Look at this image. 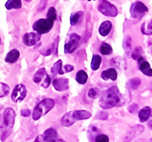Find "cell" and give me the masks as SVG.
Instances as JSON below:
<instances>
[{
    "instance_id": "31",
    "label": "cell",
    "mask_w": 152,
    "mask_h": 142,
    "mask_svg": "<svg viewBox=\"0 0 152 142\" xmlns=\"http://www.w3.org/2000/svg\"><path fill=\"white\" fill-rule=\"evenodd\" d=\"M129 84H130V87H131V88L132 89V90H136L141 84L140 78H132V79L130 81Z\"/></svg>"
},
{
    "instance_id": "39",
    "label": "cell",
    "mask_w": 152,
    "mask_h": 142,
    "mask_svg": "<svg viewBox=\"0 0 152 142\" xmlns=\"http://www.w3.org/2000/svg\"><path fill=\"white\" fill-rule=\"evenodd\" d=\"M65 68V70H66L67 72H71V71H72L73 70H74V67H73L72 66H71V65H66V66H64Z\"/></svg>"
},
{
    "instance_id": "42",
    "label": "cell",
    "mask_w": 152,
    "mask_h": 142,
    "mask_svg": "<svg viewBox=\"0 0 152 142\" xmlns=\"http://www.w3.org/2000/svg\"><path fill=\"white\" fill-rule=\"evenodd\" d=\"M0 44H1V38H0Z\"/></svg>"
},
{
    "instance_id": "26",
    "label": "cell",
    "mask_w": 152,
    "mask_h": 142,
    "mask_svg": "<svg viewBox=\"0 0 152 142\" xmlns=\"http://www.w3.org/2000/svg\"><path fill=\"white\" fill-rule=\"evenodd\" d=\"M10 87L6 84L0 82V97H4L9 94Z\"/></svg>"
},
{
    "instance_id": "15",
    "label": "cell",
    "mask_w": 152,
    "mask_h": 142,
    "mask_svg": "<svg viewBox=\"0 0 152 142\" xmlns=\"http://www.w3.org/2000/svg\"><path fill=\"white\" fill-rule=\"evenodd\" d=\"M75 122L76 120L73 117L72 111V112H69V113H67L66 114H65L64 116H62V119H61V124H62V126L70 127Z\"/></svg>"
},
{
    "instance_id": "13",
    "label": "cell",
    "mask_w": 152,
    "mask_h": 142,
    "mask_svg": "<svg viewBox=\"0 0 152 142\" xmlns=\"http://www.w3.org/2000/svg\"><path fill=\"white\" fill-rule=\"evenodd\" d=\"M138 64H139L138 67H139L140 71L143 73L144 75H147V76L148 77H151V68L149 63H148L147 61L144 60V58L142 57V56L139 58V59H138Z\"/></svg>"
},
{
    "instance_id": "37",
    "label": "cell",
    "mask_w": 152,
    "mask_h": 142,
    "mask_svg": "<svg viewBox=\"0 0 152 142\" xmlns=\"http://www.w3.org/2000/svg\"><path fill=\"white\" fill-rule=\"evenodd\" d=\"M138 106L137 105V104H132V105H131V106H129L128 107V110L129 113H135L138 111Z\"/></svg>"
},
{
    "instance_id": "19",
    "label": "cell",
    "mask_w": 152,
    "mask_h": 142,
    "mask_svg": "<svg viewBox=\"0 0 152 142\" xmlns=\"http://www.w3.org/2000/svg\"><path fill=\"white\" fill-rule=\"evenodd\" d=\"M112 28V23L110 21H105L100 24L99 28V33L101 36H106L109 34Z\"/></svg>"
},
{
    "instance_id": "43",
    "label": "cell",
    "mask_w": 152,
    "mask_h": 142,
    "mask_svg": "<svg viewBox=\"0 0 152 142\" xmlns=\"http://www.w3.org/2000/svg\"><path fill=\"white\" fill-rule=\"evenodd\" d=\"M88 1H91V0H88Z\"/></svg>"
},
{
    "instance_id": "18",
    "label": "cell",
    "mask_w": 152,
    "mask_h": 142,
    "mask_svg": "<svg viewBox=\"0 0 152 142\" xmlns=\"http://www.w3.org/2000/svg\"><path fill=\"white\" fill-rule=\"evenodd\" d=\"M101 78L102 79L107 80L111 79L112 81H116V78H117V72L115 70V68H108V69L105 70V71H103L101 73Z\"/></svg>"
},
{
    "instance_id": "24",
    "label": "cell",
    "mask_w": 152,
    "mask_h": 142,
    "mask_svg": "<svg viewBox=\"0 0 152 142\" xmlns=\"http://www.w3.org/2000/svg\"><path fill=\"white\" fill-rule=\"evenodd\" d=\"M101 57L98 55H94L92 58L91 63V67L94 71H96L100 68V63H101Z\"/></svg>"
},
{
    "instance_id": "5",
    "label": "cell",
    "mask_w": 152,
    "mask_h": 142,
    "mask_svg": "<svg viewBox=\"0 0 152 142\" xmlns=\"http://www.w3.org/2000/svg\"><path fill=\"white\" fill-rule=\"evenodd\" d=\"M54 21L51 20L46 19V18H40L37 20L33 24L34 31L37 32L40 34H43V33H47L50 31V30L52 29L53 27Z\"/></svg>"
},
{
    "instance_id": "7",
    "label": "cell",
    "mask_w": 152,
    "mask_h": 142,
    "mask_svg": "<svg viewBox=\"0 0 152 142\" xmlns=\"http://www.w3.org/2000/svg\"><path fill=\"white\" fill-rule=\"evenodd\" d=\"M148 9L147 6L141 2H134L130 8L131 16L133 18H135L138 21L145 15V14L148 12Z\"/></svg>"
},
{
    "instance_id": "8",
    "label": "cell",
    "mask_w": 152,
    "mask_h": 142,
    "mask_svg": "<svg viewBox=\"0 0 152 142\" xmlns=\"http://www.w3.org/2000/svg\"><path fill=\"white\" fill-rule=\"evenodd\" d=\"M81 37L76 33H71L69 39L65 44V53H72L81 44Z\"/></svg>"
},
{
    "instance_id": "21",
    "label": "cell",
    "mask_w": 152,
    "mask_h": 142,
    "mask_svg": "<svg viewBox=\"0 0 152 142\" xmlns=\"http://www.w3.org/2000/svg\"><path fill=\"white\" fill-rule=\"evenodd\" d=\"M5 6L8 10H11L12 9H18L21 8L22 3H21V0H8Z\"/></svg>"
},
{
    "instance_id": "40",
    "label": "cell",
    "mask_w": 152,
    "mask_h": 142,
    "mask_svg": "<svg viewBox=\"0 0 152 142\" xmlns=\"http://www.w3.org/2000/svg\"><path fill=\"white\" fill-rule=\"evenodd\" d=\"M57 142H65V141L63 140H61V139H59V140L57 141Z\"/></svg>"
},
{
    "instance_id": "38",
    "label": "cell",
    "mask_w": 152,
    "mask_h": 142,
    "mask_svg": "<svg viewBox=\"0 0 152 142\" xmlns=\"http://www.w3.org/2000/svg\"><path fill=\"white\" fill-rule=\"evenodd\" d=\"M21 115L22 116H24V117H28L31 115V110L28 109H22L21 111Z\"/></svg>"
},
{
    "instance_id": "36",
    "label": "cell",
    "mask_w": 152,
    "mask_h": 142,
    "mask_svg": "<svg viewBox=\"0 0 152 142\" xmlns=\"http://www.w3.org/2000/svg\"><path fill=\"white\" fill-rule=\"evenodd\" d=\"M107 118H108V113H106V112H100L96 117V119H97L101 120H107Z\"/></svg>"
},
{
    "instance_id": "23",
    "label": "cell",
    "mask_w": 152,
    "mask_h": 142,
    "mask_svg": "<svg viewBox=\"0 0 152 142\" xmlns=\"http://www.w3.org/2000/svg\"><path fill=\"white\" fill-rule=\"evenodd\" d=\"M62 62L61 59L58 60L56 63H55V64L53 65L52 68H51V72L53 74V75H63L64 74V71H62Z\"/></svg>"
},
{
    "instance_id": "20",
    "label": "cell",
    "mask_w": 152,
    "mask_h": 142,
    "mask_svg": "<svg viewBox=\"0 0 152 142\" xmlns=\"http://www.w3.org/2000/svg\"><path fill=\"white\" fill-rule=\"evenodd\" d=\"M151 109L150 106H145L141 109L138 113V117L141 122H145L151 117Z\"/></svg>"
},
{
    "instance_id": "41",
    "label": "cell",
    "mask_w": 152,
    "mask_h": 142,
    "mask_svg": "<svg viewBox=\"0 0 152 142\" xmlns=\"http://www.w3.org/2000/svg\"><path fill=\"white\" fill-rule=\"evenodd\" d=\"M24 1H25V2H30L31 0H24Z\"/></svg>"
},
{
    "instance_id": "34",
    "label": "cell",
    "mask_w": 152,
    "mask_h": 142,
    "mask_svg": "<svg viewBox=\"0 0 152 142\" xmlns=\"http://www.w3.org/2000/svg\"><path fill=\"white\" fill-rule=\"evenodd\" d=\"M47 2H48V0H41L40 2V4L38 5L37 7V11L38 12H43L44 9H45L46 6L47 5Z\"/></svg>"
},
{
    "instance_id": "16",
    "label": "cell",
    "mask_w": 152,
    "mask_h": 142,
    "mask_svg": "<svg viewBox=\"0 0 152 142\" xmlns=\"http://www.w3.org/2000/svg\"><path fill=\"white\" fill-rule=\"evenodd\" d=\"M144 130V127L141 126V125H137V126L133 127L131 129V132H128L127 135L125 136L124 141L123 142H128L131 141L132 139L134 138L135 135H138V133H140Z\"/></svg>"
},
{
    "instance_id": "9",
    "label": "cell",
    "mask_w": 152,
    "mask_h": 142,
    "mask_svg": "<svg viewBox=\"0 0 152 142\" xmlns=\"http://www.w3.org/2000/svg\"><path fill=\"white\" fill-rule=\"evenodd\" d=\"M27 95L26 87L22 84H19L15 87L12 94V100L15 103H19L25 98Z\"/></svg>"
},
{
    "instance_id": "14",
    "label": "cell",
    "mask_w": 152,
    "mask_h": 142,
    "mask_svg": "<svg viewBox=\"0 0 152 142\" xmlns=\"http://www.w3.org/2000/svg\"><path fill=\"white\" fill-rule=\"evenodd\" d=\"M72 116L76 121L85 120L91 117V113L86 110H75L72 111Z\"/></svg>"
},
{
    "instance_id": "35",
    "label": "cell",
    "mask_w": 152,
    "mask_h": 142,
    "mask_svg": "<svg viewBox=\"0 0 152 142\" xmlns=\"http://www.w3.org/2000/svg\"><path fill=\"white\" fill-rule=\"evenodd\" d=\"M53 48H54L53 44H52V46H50V47H49L48 49H47V50H45L40 51V53H41L42 55H45V56H47V55H50V54L52 53L53 49Z\"/></svg>"
},
{
    "instance_id": "33",
    "label": "cell",
    "mask_w": 152,
    "mask_h": 142,
    "mask_svg": "<svg viewBox=\"0 0 152 142\" xmlns=\"http://www.w3.org/2000/svg\"><path fill=\"white\" fill-rule=\"evenodd\" d=\"M95 142H109V137L106 135H99L95 138Z\"/></svg>"
},
{
    "instance_id": "32",
    "label": "cell",
    "mask_w": 152,
    "mask_h": 142,
    "mask_svg": "<svg viewBox=\"0 0 152 142\" xmlns=\"http://www.w3.org/2000/svg\"><path fill=\"white\" fill-rule=\"evenodd\" d=\"M98 90L97 88H91L88 91V97L91 99H96L98 97Z\"/></svg>"
},
{
    "instance_id": "30",
    "label": "cell",
    "mask_w": 152,
    "mask_h": 142,
    "mask_svg": "<svg viewBox=\"0 0 152 142\" xmlns=\"http://www.w3.org/2000/svg\"><path fill=\"white\" fill-rule=\"evenodd\" d=\"M142 49L141 47H137L134 50V51L132 53V57L134 60H138L140 57H142Z\"/></svg>"
},
{
    "instance_id": "12",
    "label": "cell",
    "mask_w": 152,
    "mask_h": 142,
    "mask_svg": "<svg viewBox=\"0 0 152 142\" xmlns=\"http://www.w3.org/2000/svg\"><path fill=\"white\" fill-rule=\"evenodd\" d=\"M54 88L58 91H64L69 89V80L66 78H56L53 82Z\"/></svg>"
},
{
    "instance_id": "10",
    "label": "cell",
    "mask_w": 152,
    "mask_h": 142,
    "mask_svg": "<svg viewBox=\"0 0 152 142\" xmlns=\"http://www.w3.org/2000/svg\"><path fill=\"white\" fill-rule=\"evenodd\" d=\"M58 138V135L55 129L48 128L42 135L37 136L35 142H56Z\"/></svg>"
},
{
    "instance_id": "4",
    "label": "cell",
    "mask_w": 152,
    "mask_h": 142,
    "mask_svg": "<svg viewBox=\"0 0 152 142\" xmlns=\"http://www.w3.org/2000/svg\"><path fill=\"white\" fill-rule=\"evenodd\" d=\"M97 9L100 13L107 17H116L118 15L117 8L107 0H100Z\"/></svg>"
},
{
    "instance_id": "25",
    "label": "cell",
    "mask_w": 152,
    "mask_h": 142,
    "mask_svg": "<svg viewBox=\"0 0 152 142\" xmlns=\"http://www.w3.org/2000/svg\"><path fill=\"white\" fill-rule=\"evenodd\" d=\"M100 52L101 54L105 55H109L112 54L113 52V48L110 44H106V43H103L100 47Z\"/></svg>"
},
{
    "instance_id": "28",
    "label": "cell",
    "mask_w": 152,
    "mask_h": 142,
    "mask_svg": "<svg viewBox=\"0 0 152 142\" xmlns=\"http://www.w3.org/2000/svg\"><path fill=\"white\" fill-rule=\"evenodd\" d=\"M47 19L49 20H51V21H54L56 20L57 18V15H56V11L55 8L53 7H50L49 9L48 12H47Z\"/></svg>"
},
{
    "instance_id": "1",
    "label": "cell",
    "mask_w": 152,
    "mask_h": 142,
    "mask_svg": "<svg viewBox=\"0 0 152 142\" xmlns=\"http://www.w3.org/2000/svg\"><path fill=\"white\" fill-rule=\"evenodd\" d=\"M119 102H120V94H119V89L116 86H113L103 93L100 97L99 104L100 107L107 109L118 106Z\"/></svg>"
},
{
    "instance_id": "3",
    "label": "cell",
    "mask_w": 152,
    "mask_h": 142,
    "mask_svg": "<svg viewBox=\"0 0 152 142\" xmlns=\"http://www.w3.org/2000/svg\"><path fill=\"white\" fill-rule=\"evenodd\" d=\"M54 106H55V102L53 100L50 98L44 99L41 102H40V103H38L37 106L35 107L32 118L34 120L37 121L40 117L48 113L54 107Z\"/></svg>"
},
{
    "instance_id": "2",
    "label": "cell",
    "mask_w": 152,
    "mask_h": 142,
    "mask_svg": "<svg viewBox=\"0 0 152 142\" xmlns=\"http://www.w3.org/2000/svg\"><path fill=\"white\" fill-rule=\"evenodd\" d=\"M15 119V113L13 109L9 107L4 110L3 113V122L4 127L1 132V141H5L11 135L12 128L14 126Z\"/></svg>"
},
{
    "instance_id": "11",
    "label": "cell",
    "mask_w": 152,
    "mask_h": 142,
    "mask_svg": "<svg viewBox=\"0 0 152 142\" xmlns=\"http://www.w3.org/2000/svg\"><path fill=\"white\" fill-rule=\"evenodd\" d=\"M40 39V33H27L23 36V43L28 47H32L35 45L37 42H38Z\"/></svg>"
},
{
    "instance_id": "22",
    "label": "cell",
    "mask_w": 152,
    "mask_h": 142,
    "mask_svg": "<svg viewBox=\"0 0 152 142\" xmlns=\"http://www.w3.org/2000/svg\"><path fill=\"white\" fill-rule=\"evenodd\" d=\"M88 74L84 70H79L76 74L75 79L80 84H85L88 81Z\"/></svg>"
},
{
    "instance_id": "17",
    "label": "cell",
    "mask_w": 152,
    "mask_h": 142,
    "mask_svg": "<svg viewBox=\"0 0 152 142\" xmlns=\"http://www.w3.org/2000/svg\"><path fill=\"white\" fill-rule=\"evenodd\" d=\"M19 56H20L19 51L17 49H13L11 51H9V53L6 55L5 60L6 63L12 64V63H15V62H17Z\"/></svg>"
},
{
    "instance_id": "6",
    "label": "cell",
    "mask_w": 152,
    "mask_h": 142,
    "mask_svg": "<svg viewBox=\"0 0 152 142\" xmlns=\"http://www.w3.org/2000/svg\"><path fill=\"white\" fill-rule=\"evenodd\" d=\"M34 82L38 85H40L44 88H47L51 83V79L44 68H41L38 70L33 78Z\"/></svg>"
},
{
    "instance_id": "27",
    "label": "cell",
    "mask_w": 152,
    "mask_h": 142,
    "mask_svg": "<svg viewBox=\"0 0 152 142\" xmlns=\"http://www.w3.org/2000/svg\"><path fill=\"white\" fill-rule=\"evenodd\" d=\"M83 14L82 12H76V13H73L72 15L70 17V23H71L72 25H75L79 21L80 17H81V15Z\"/></svg>"
},
{
    "instance_id": "29",
    "label": "cell",
    "mask_w": 152,
    "mask_h": 142,
    "mask_svg": "<svg viewBox=\"0 0 152 142\" xmlns=\"http://www.w3.org/2000/svg\"><path fill=\"white\" fill-rule=\"evenodd\" d=\"M132 48V39L129 36H126L124 39V50L126 52V54L129 55L130 52H131Z\"/></svg>"
}]
</instances>
